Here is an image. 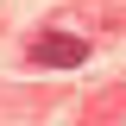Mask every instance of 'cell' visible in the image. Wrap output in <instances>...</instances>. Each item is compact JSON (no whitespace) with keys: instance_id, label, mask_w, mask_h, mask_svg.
Listing matches in <instances>:
<instances>
[{"instance_id":"6da1fadb","label":"cell","mask_w":126,"mask_h":126,"mask_svg":"<svg viewBox=\"0 0 126 126\" xmlns=\"http://www.w3.org/2000/svg\"><path fill=\"white\" fill-rule=\"evenodd\" d=\"M32 63H38V69H76V63H88V44H82V38L50 32V38H38V44H32Z\"/></svg>"}]
</instances>
